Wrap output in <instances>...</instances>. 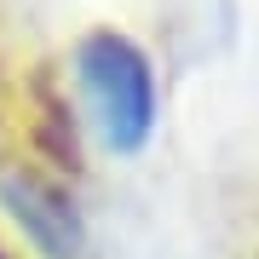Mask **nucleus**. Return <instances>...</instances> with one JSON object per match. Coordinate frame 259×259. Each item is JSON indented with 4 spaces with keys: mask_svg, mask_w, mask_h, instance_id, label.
I'll return each instance as SVG.
<instances>
[{
    "mask_svg": "<svg viewBox=\"0 0 259 259\" xmlns=\"http://www.w3.org/2000/svg\"><path fill=\"white\" fill-rule=\"evenodd\" d=\"M75 69H81V93L98 115L104 144L133 156L144 150L150 127H156V81H150V58L133 47L115 29H93L75 52Z\"/></svg>",
    "mask_w": 259,
    "mask_h": 259,
    "instance_id": "nucleus-1",
    "label": "nucleus"
},
{
    "mask_svg": "<svg viewBox=\"0 0 259 259\" xmlns=\"http://www.w3.org/2000/svg\"><path fill=\"white\" fill-rule=\"evenodd\" d=\"M0 202L12 207V219L29 231V242L47 259H81L87 253V225L58 185H47L35 173H0Z\"/></svg>",
    "mask_w": 259,
    "mask_h": 259,
    "instance_id": "nucleus-2",
    "label": "nucleus"
},
{
    "mask_svg": "<svg viewBox=\"0 0 259 259\" xmlns=\"http://www.w3.org/2000/svg\"><path fill=\"white\" fill-rule=\"evenodd\" d=\"M40 144L52 150L64 167H75L81 156H75V127H69V104L52 93V87H40Z\"/></svg>",
    "mask_w": 259,
    "mask_h": 259,
    "instance_id": "nucleus-3",
    "label": "nucleus"
}]
</instances>
